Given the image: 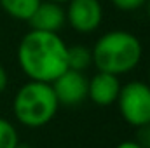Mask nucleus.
Instances as JSON below:
<instances>
[{"label": "nucleus", "mask_w": 150, "mask_h": 148, "mask_svg": "<svg viewBox=\"0 0 150 148\" xmlns=\"http://www.w3.org/2000/svg\"><path fill=\"white\" fill-rule=\"evenodd\" d=\"M93 65L98 72L113 73L117 77L134 70L143 56L140 38L126 30H112L103 33L91 49Z\"/></svg>", "instance_id": "nucleus-2"}, {"label": "nucleus", "mask_w": 150, "mask_h": 148, "mask_svg": "<svg viewBox=\"0 0 150 148\" xmlns=\"http://www.w3.org/2000/svg\"><path fill=\"white\" fill-rule=\"evenodd\" d=\"M18 143H19V136L14 124L0 117V148H14Z\"/></svg>", "instance_id": "nucleus-11"}, {"label": "nucleus", "mask_w": 150, "mask_h": 148, "mask_svg": "<svg viewBox=\"0 0 150 148\" xmlns=\"http://www.w3.org/2000/svg\"><path fill=\"white\" fill-rule=\"evenodd\" d=\"M112 5L119 11H124V12H134L142 7H145L147 0H110Z\"/></svg>", "instance_id": "nucleus-12"}, {"label": "nucleus", "mask_w": 150, "mask_h": 148, "mask_svg": "<svg viewBox=\"0 0 150 148\" xmlns=\"http://www.w3.org/2000/svg\"><path fill=\"white\" fill-rule=\"evenodd\" d=\"M120 85L122 84H120L117 75L107 73V72H98L89 78L87 98L98 106H110L117 101Z\"/></svg>", "instance_id": "nucleus-8"}, {"label": "nucleus", "mask_w": 150, "mask_h": 148, "mask_svg": "<svg viewBox=\"0 0 150 148\" xmlns=\"http://www.w3.org/2000/svg\"><path fill=\"white\" fill-rule=\"evenodd\" d=\"M26 23L32 26V30L59 33V30L67 25L65 7H63V4H58V2L42 0Z\"/></svg>", "instance_id": "nucleus-7"}, {"label": "nucleus", "mask_w": 150, "mask_h": 148, "mask_svg": "<svg viewBox=\"0 0 150 148\" xmlns=\"http://www.w3.org/2000/svg\"><path fill=\"white\" fill-rule=\"evenodd\" d=\"M115 148H143V147H142L136 140H133V141H131V140H126V141H120Z\"/></svg>", "instance_id": "nucleus-15"}, {"label": "nucleus", "mask_w": 150, "mask_h": 148, "mask_svg": "<svg viewBox=\"0 0 150 148\" xmlns=\"http://www.w3.org/2000/svg\"><path fill=\"white\" fill-rule=\"evenodd\" d=\"M51 2H58V4H68L70 0H51Z\"/></svg>", "instance_id": "nucleus-18"}, {"label": "nucleus", "mask_w": 150, "mask_h": 148, "mask_svg": "<svg viewBox=\"0 0 150 148\" xmlns=\"http://www.w3.org/2000/svg\"><path fill=\"white\" fill-rule=\"evenodd\" d=\"M67 63L70 70L86 72L89 66H93V52L86 45H68Z\"/></svg>", "instance_id": "nucleus-10"}, {"label": "nucleus", "mask_w": 150, "mask_h": 148, "mask_svg": "<svg viewBox=\"0 0 150 148\" xmlns=\"http://www.w3.org/2000/svg\"><path fill=\"white\" fill-rule=\"evenodd\" d=\"M149 85H150V68H149Z\"/></svg>", "instance_id": "nucleus-19"}, {"label": "nucleus", "mask_w": 150, "mask_h": 148, "mask_svg": "<svg viewBox=\"0 0 150 148\" xmlns=\"http://www.w3.org/2000/svg\"><path fill=\"white\" fill-rule=\"evenodd\" d=\"M68 45L59 33L30 30L18 45V65L30 80L52 84L65 70Z\"/></svg>", "instance_id": "nucleus-1"}, {"label": "nucleus", "mask_w": 150, "mask_h": 148, "mask_svg": "<svg viewBox=\"0 0 150 148\" xmlns=\"http://www.w3.org/2000/svg\"><path fill=\"white\" fill-rule=\"evenodd\" d=\"M136 141L142 145L143 148H150V122L145 125L136 127Z\"/></svg>", "instance_id": "nucleus-13"}, {"label": "nucleus", "mask_w": 150, "mask_h": 148, "mask_svg": "<svg viewBox=\"0 0 150 148\" xmlns=\"http://www.w3.org/2000/svg\"><path fill=\"white\" fill-rule=\"evenodd\" d=\"M14 148H32V147H28V145H23V143H18Z\"/></svg>", "instance_id": "nucleus-17"}, {"label": "nucleus", "mask_w": 150, "mask_h": 148, "mask_svg": "<svg viewBox=\"0 0 150 148\" xmlns=\"http://www.w3.org/2000/svg\"><path fill=\"white\" fill-rule=\"evenodd\" d=\"M7 84H9V75H7V70L0 65V92H4L7 89Z\"/></svg>", "instance_id": "nucleus-14"}, {"label": "nucleus", "mask_w": 150, "mask_h": 148, "mask_svg": "<svg viewBox=\"0 0 150 148\" xmlns=\"http://www.w3.org/2000/svg\"><path fill=\"white\" fill-rule=\"evenodd\" d=\"M59 103L47 82L28 80L23 84L12 99V113L16 120L30 129H38L47 125L58 113Z\"/></svg>", "instance_id": "nucleus-3"}, {"label": "nucleus", "mask_w": 150, "mask_h": 148, "mask_svg": "<svg viewBox=\"0 0 150 148\" xmlns=\"http://www.w3.org/2000/svg\"><path fill=\"white\" fill-rule=\"evenodd\" d=\"M117 106L122 118L133 125L140 127L150 122V85L149 82L131 80L120 85L117 96Z\"/></svg>", "instance_id": "nucleus-4"}, {"label": "nucleus", "mask_w": 150, "mask_h": 148, "mask_svg": "<svg viewBox=\"0 0 150 148\" xmlns=\"http://www.w3.org/2000/svg\"><path fill=\"white\" fill-rule=\"evenodd\" d=\"M67 12V23L77 33H93L103 23V5L100 0H70Z\"/></svg>", "instance_id": "nucleus-5"}, {"label": "nucleus", "mask_w": 150, "mask_h": 148, "mask_svg": "<svg viewBox=\"0 0 150 148\" xmlns=\"http://www.w3.org/2000/svg\"><path fill=\"white\" fill-rule=\"evenodd\" d=\"M52 91L58 98L59 105L65 106H77L87 99V87H89V78L84 72H75V70H65L52 84Z\"/></svg>", "instance_id": "nucleus-6"}, {"label": "nucleus", "mask_w": 150, "mask_h": 148, "mask_svg": "<svg viewBox=\"0 0 150 148\" xmlns=\"http://www.w3.org/2000/svg\"><path fill=\"white\" fill-rule=\"evenodd\" d=\"M42 0H0V9L16 21H28Z\"/></svg>", "instance_id": "nucleus-9"}, {"label": "nucleus", "mask_w": 150, "mask_h": 148, "mask_svg": "<svg viewBox=\"0 0 150 148\" xmlns=\"http://www.w3.org/2000/svg\"><path fill=\"white\" fill-rule=\"evenodd\" d=\"M145 7H147V14H149V19H150V0H147V4H145Z\"/></svg>", "instance_id": "nucleus-16"}]
</instances>
